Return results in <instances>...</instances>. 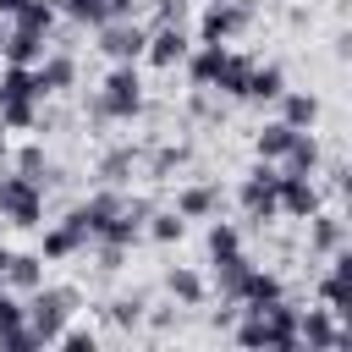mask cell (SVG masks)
Instances as JSON below:
<instances>
[{
  "instance_id": "1",
  "label": "cell",
  "mask_w": 352,
  "mask_h": 352,
  "mask_svg": "<svg viewBox=\"0 0 352 352\" xmlns=\"http://www.w3.org/2000/svg\"><path fill=\"white\" fill-rule=\"evenodd\" d=\"M38 104H44V88L33 77V66H11L0 72V126L6 132H28L38 126Z\"/></svg>"
},
{
  "instance_id": "2",
  "label": "cell",
  "mask_w": 352,
  "mask_h": 352,
  "mask_svg": "<svg viewBox=\"0 0 352 352\" xmlns=\"http://www.w3.org/2000/svg\"><path fill=\"white\" fill-rule=\"evenodd\" d=\"M236 341L242 346H302L297 341V308L286 297H275L264 308H248V319L236 324Z\"/></svg>"
},
{
  "instance_id": "3",
  "label": "cell",
  "mask_w": 352,
  "mask_h": 352,
  "mask_svg": "<svg viewBox=\"0 0 352 352\" xmlns=\"http://www.w3.org/2000/svg\"><path fill=\"white\" fill-rule=\"evenodd\" d=\"M138 110H143V77H138L132 60H116L110 77H104L99 94H94V116H104V121H132Z\"/></svg>"
},
{
  "instance_id": "4",
  "label": "cell",
  "mask_w": 352,
  "mask_h": 352,
  "mask_svg": "<svg viewBox=\"0 0 352 352\" xmlns=\"http://www.w3.org/2000/svg\"><path fill=\"white\" fill-rule=\"evenodd\" d=\"M72 308H77V292H72V286H33V297L22 302V324L50 346V341L66 330Z\"/></svg>"
},
{
  "instance_id": "5",
  "label": "cell",
  "mask_w": 352,
  "mask_h": 352,
  "mask_svg": "<svg viewBox=\"0 0 352 352\" xmlns=\"http://www.w3.org/2000/svg\"><path fill=\"white\" fill-rule=\"evenodd\" d=\"M0 220L33 231V226L44 220V187L28 182L22 170H0Z\"/></svg>"
},
{
  "instance_id": "6",
  "label": "cell",
  "mask_w": 352,
  "mask_h": 352,
  "mask_svg": "<svg viewBox=\"0 0 352 352\" xmlns=\"http://www.w3.org/2000/svg\"><path fill=\"white\" fill-rule=\"evenodd\" d=\"M253 16H258V6H253V0H204L198 38H204V44H226V38L248 33V28H253Z\"/></svg>"
},
{
  "instance_id": "7",
  "label": "cell",
  "mask_w": 352,
  "mask_h": 352,
  "mask_svg": "<svg viewBox=\"0 0 352 352\" xmlns=\"http://www.w3.org/2000/svg\"><path fill=\"white\" fill-rule=\"evenodd\" d=\"M275 187H280V165L275 160H264V165H253L248 170V182L236 187V204H242V214L248 220H275Z\"/></svg>"
},
{
  "instance_id": "8",
  "label": "cell",
  "mask_w": 352,
  "mask_h": 352,
  "mask_svg": "<svg viewBox=\"0 0 352 352\" xmlns=\"http://www.w3.org/2000/svg\"><path fill=\"white\" fill-rule=\"evenodd\" d=\"M314 209H324V187L314 176H286L280 170V187H275V214L286 220H308Z\"/></svg>"
},
{
  "instance_id": "9",
  "label": "cell",
  "mask_w": 352,
  "mask_h": 352,
  "mask_svg": "<svg viewBox=\"0 0 352 352\" xmlns=\"http://www.w3.org/2000/svg\"><path fill=\"white\" fill-rule=\"evenodd\" d=\"M143 44H148V28L143 22H132V16L99 22V50L110 60H143Z\"/></svg>"
},
{
  "instance_id": "10",
  "label": "cell",
  "mask_w": 352,
  "mask_h": 352,
  "mask_svg": "<svg viewBox=\"0 0 352 352\" xmlns=\"http://www.w3.org/2000/svg\"><path fill=\"white\" fill-rule=\"evenodd\" d=\"M187 33H182V22H160L154 33H148V44H143V60L148 66H160V72H170V66H182L187 60Z\"/></svg>"
},
{
  "instance_id": "11",
  "label": "cell",
  "mask_w": 352,
  "mask_h": 352,
  "mask_svg": "<svg viewBox=\"0 0 352 352\" xmlns=\"http://www.w3.org/2000/svg\"><path fill=\"white\" fill-rule=\"evenodd\" d=\"M297 341H308V346H346V324L330 308H308V314H297Z\"/></svg>"
},
{
  "instance_id": "12",
  "label": "cell",
  "mask_w": 352,
  "mask_h": 352,
  "mask_svg": "<svg viewBox=\"0 0 352 352\" xmlns=\"http://www.w3.org/2000/svg\"><path fill=\"white\" fill-rule=\"evenodd\" d=\"M302 226H308V253L330 258L336 248H346V226H341V214H336V209H314Z\"/></svg>"
},
{
  "instance_id": "13",
  "label": "cell",
  "mask_w": 352,
  "mask_h": 352,
  "mask_svg": "<svg viewBox=\"0 0 352 352\" xmlns=\"http://www.w3.org/2000/svg\"><path fill=\"white\" fill-rule=\"evenodd\" d=\"M44 44H50V33H33V28H6L0 55H6L11 66H38V60H44Z\"/></svg>"
},
{
  "instance_id": "14",
  "label": "cell",
  "mask_w": 352,
  "mask_h": 352,
  "mask_svg": "<svg viewBox=\"0 0 352 352\" xmlns=\"http://www.w3.org/2000/svg\"><path fill=\"white\" fill-rule=\"evenodd\" d=\"M319 160H324V148H319V138H314V126H302L297 138H292V148L275 160L286 176H314L319 170Z\"/></svg>"
},
{
  "instance_id": "15",
  "label": "cell",
  "mask_w": 352,
  "mask_h": 352,
  "mask_svg": "<svg viewBox=\"0 0 352 352\" xmlns=\"http://www.w3.org/2000/svg\"><path fill=\"white\" fill-rule=\"evenodd\" d=\"M176 214H182V220H209V214H220V182H192V187H182V192H176Z\"/></svg>"
},
{
  "instance_id": "16",
  "label": "cell",
  "mask_w": 352,
  "mask_h": 352,
  "mask_svg": "<svg viewBox=\"0 0 352 352\" xmlns=\"http://www.w3.org/2000/svg\"><path fill=\"white\" fill-rule=\"evenodd\" d=\"M280 88H286V72H280L275 60H270V66H264V60H253L242 99H248V104H275V99H280Z\"/></svg>"
},
{
  "instance_id": "17",
  "label": "cell",
  "mask_w": 352,
  "mask_h": 352,
  "mask_svg": "<svg viewBox=\"0 0 352 352\" xmlns=\"http://www.w3.org/2000/svg\"><path fill=\"white\" fill-rule=\"evenodd\" d=\"M248 275H253V258H242V248L214 258V286H220V297L242 302V286H248Z\"/></svg>"
},
{
  "instance_id": "18",
  "label": "cell",
  "mask_w": 352,
  "mask_h": 352,
  "mask_svg": "<svg viewBox=\"0 0 352 352\" xmlns=\"http://www.w3.org/2000/svg\"><path fill=\"white\" fill-rule=\"evenodd\" d=\"M66 16L82 22V28H99V22L132 16V0H66Z\"/></svg>"
},
{
  "instance_id": "19",
  "label": "cell",
  "mask_w": 352,
  "mask_h": 352,
  "mask_svg": "<svg viewBox=\"0 0 352 352\" xmlns=\"http://www.w3.org/2000/svg\"><path fill=\"white\" fill-rule=\"evenodd\" d=\"M33 77H38L44 99H50V94H60V88H72V82H77V60H72V55H50V50H44V60L33 66Z\"/></svg>"
},
{
  "instance_id": "20",
  "label": "cell",
  "mask_w": 352,
  "mask_h": 352,
  "mask_svg": "<svg viewBox=\"0 0 352 352\" xmlns=\"http://www.w3.org/2000/svg\"><path fill=\"white\" fill-rule=\"evenodd\" d=\"M275 104H280V121H286V126H297V132L319 121V94H297V88H280V99H275Z\"/></svg>"
},
{
  "instance_id": "21",
  "label": "cell",
  "mask_w": 352,
  "mask_h": 352,
  "mask_svg": "<svg viewBox=\"0 0 352 352\" xmlns=\"http://www.w3.org/2000/svg\"><path fill=\"white\" fill-rule=\"evenodd\" d=\"M0 286H11V292H33V286H44V258H38V253H11Z\"/></svg>"
},
{
  "instance_id": "22",
  "label": "cell",
  "mask_w": 352,
  "mask_h": 352,
  "mask_svg": "<svg viewBox=\"0 0 352 352\" xmlns=\"http://www.w3.org/2000/svg\"><path fill=\"white\" fill-rule=\"evenodd\" d=\"M248 72H253V55H236V50H226V60H220V72H214V88H220L226 99H242V88H248Z\"/></svg>"
},
{
  "instance_id": "23",
  "label": "cell",
  "mask_w": 352,
  "mask_h": 352,
  "mask_svg": "<svg viewBox=\"0 0 352 352\" xmlns=\"http://www.w3.org/2000/svg\"><path fill=\"white\" fill-rule=\"evenodd\" d=\"M88 248V236L72 226V220H60L55 231H44V253L38 258H50V264H60V258H72V253H82Z\"/></svg>"
},
{
  "instance_id": "24",
  "label": "cell",
  "mask_w": 352,
  "mask_h": 352,
  "mask_svg": "<svg viewBox=\"0 0 352 352\" xmlns=\"http://www.w3.org/2000/svg\"><path fill=\"white\" fill-rule=\"evenodd\" d=\"M220 60H226V44H198V50H187V77H192L198 88H214Z\"/></svg>"
},
{
  "instance_id": "25",
  "label": "cell",
  "mask_w": 352,
  "mask_h": 352,
  "mask_svg": "<svg viewBox=\"0 0 352 352\" xmlns=\"http://www.w3.org/2000/svg\"><path fill=\"white\" fill-rule=\"evenodd\" d=\"M292 138H297V126H286V121H264L258 138H253V148H258V160H280V154L292 148Z\"/></svg>"
},
{
  "instance_id": "26",
  "label": "cell",
  "mask_w": 352,
  "mask_h": 352,
  "mask_svg": "<svg viewBox=\"0 0 352 352\" xmlns=\"http://www.w3.org/2000/svg\"><path fill=\"white\" fill-rule=\"evenodd\" d=\"M275 297H280V275H270V270L253 264V275H248V286H242V308H264V302H275Z\"/></svg>"
},
{
  "instance_id": "27",
  "label": "cell",
  "mask_w": 352,
  "mask_h": 352,
  "mask_svg": "<svg viewBox=\"0 0 352 352\" xmlns=\"http://www.w3.org/2000/svg\"><path fill=\"white\" fill-rule=\"evenodd\" d=\"M16 170H22L28 182H38V187H50V182H60V170H50V160H44V148H38V143H28V148L16 154Z\"/></svg>"
},
{
  "instance_id": "28",
  "label": "cell",
  "mask_w": 352,
  "mask_h": 352,
  "mask_svg": "<svg viewBox=\"0 0 352 352\" xmlns=\"http://www.w3.org/2000/svg\"><path fill=\"white\" fill-rule=\"evenodd\" d=\"M132 170H138V154H132V148H110V154L99 160V182H104V187H121Z\"/></svg>"
},
{
  "instance_id": "29",
  "label": "cell",
  "mask_w": 352,
  "mask_h": 352,
  "mask_svg": "<svg viewBox=\"0 0 352 352\" xmlns=\"http://www.w3.org/2000/svg\"><path fill=\"white\" fill-rule=\"evenodd\" d=\"M143 231H148L154 242H182V231H187V220H182L176 209H160V214L148 209V220H143Z\"/></svg>"
},
{
  "instance_id": "30",
  "label": "cell",
  "mask_w": 352,
  "mask_h": 352,
  "mask_svg": "<svg viewBox=\"0 0 352 352\" xmlns=\"http://www.w3.org/2000/svg\"><path fill=\"white\" fill-rule=\"evenodd\" d=\"M165 292L182 302V308H192V302H204V280L192 275V270H170L165 275Z\"/></svg>"
},
{
  "instance_id": "31",
  "label": "cell",
  "mask_w": 352,
  "mask_h": 352,
  "mask_svg": "<svg viewBox=\"0 0 352 352\" xmlns=\"http://www.w3.org/2000/svg\"><path fill=\"white\" fill-rule=\"evenodd\" d=\"M11 28H33V33H50V28H55V6H50V0H22V11L11 16Z\"/></svg>"
},
{
  "instance_id": "32",
  "label": "cell",
  "mask_w": 352,
  "mask_h": 352,
  "mask_svg": "<svg viewBox=\"0 0 352 352\" xmlns=\"http://www.w3.org/2000/svg\"><path fill=\"white\" fill-rule=\"evenodd\" d=\"M242 248V231L231 226V220H214L209 226V258H220V253H236Z\"/></svg>"
},
{
  "instance_id": "33",
  "label": "cell",
  "mask_w": 352,
  "mask_h": 352,
  "mask_svg": "<svg viewBox=\"0 0 352 352\" xmlns=\"http://www.w3.org/2000/svg\"><path fill=\"white\" fill-rule=\"evenodd\" d=\"M176 165H187V148H182V143H176V148H170V143H165V148H160V154H154V176H170V170H176Z\"/></svg>"
},
{
  "instance_id": "34",
  "label": "cell",
  "mask_w": 352,
  "mask_h": 352,
  "mask_svg": "<svg viewBox=\"0 0 352 352\" xmlns=\"http://www.w3.org/2000/svg\"><path fill=\"white\" fill-rule=\"evenodd\" d=\"M110 319H116V324H138V319H143V302H138V297H116V302H110Z\"/></svg>"
},
{
  "instance_id": "35",
  "label": "cell",
  "mask_w": 352,
  "mask_h": 352,
  "mask_svg": "<svg viewBox=\"0 0 352 352\" xmlns=\"http://www.w3.org/2000/svg\"><path fill=\"white\" fill-rule=\"evenodd\" d=\"M55 341H60L66 352H94V341H99V336H94V330H60Z\"/></svg>"
},
{
  "instance_id": "36",
  "label": "cell",
  "mask_w": 352,
  "mask_h": 352,
  "mask_svg": "<svg viewBox=\"0 0 352 352\" xmlns=\"http://www.w3.org/2000/svg\"><path fill=\"white\" fill-rule=\"evenodd\" d=\"M11 324H22V302L0 286V330H11Z\"/></svg>"
},
{
  "instance_id": "37",
  "label": "cell",
  "mask_w": 352,
  "mask_h": 352,
  "mask_svg": "<svg viewBox=\"0 0 352 352\" xmlns=\"http://www.w3.org/2000/svg\"><path fill=\"white\" fill-rule=\"evenodd\" d=\"M121 258H126V248H116V242L99 248V270H121Z\"/></svg>"
},
{
  "instance_id": "38",
  "label": "cell",
  "mask_w": 352,
  "mask_h": 352,
  "mask_svg": "<svg viewBox=\"0 0 352 352\" xmlns=\"http://www.w3.org/2000/svg\"><path fill=\"white\" fill-rule=\"evenodd\" d=\"M16 11H22V0H0V22H11Z\"/></svg>"
},
{
  "instance_id": "39",
  "label": "cell",
  "mask_w": 352,
  "mask_h": 352,
  "mask_svg": "<svg viewBox=\"0 0 352 352\" xmlns=\"http://www.w3.org/2000/svg\"><path fill=\"white\" fill-rule=\"evenodd\" d=\"M6 258H11V248H6V242H0V280H6Z\"/></svg>"
},
{
  "instance_id": "40",
  "label": "cell",
  "mask_w": 352,
  "mask_h": 352,
  "mask_svg": "<svg viewBox=\"0 0 352 352\" xmlns=\"http://www.w3.org/2000/svg\"><path fill=\"white\" fill-rule=\"evenodd\" d=\"M0 160H6V126H0Z\"/></svg>"
},
{
  "instance_id": "41",
  "label": "cell",
  "mask_w": 352,
  "mask_h": 352,
  "mask_svg": "<svg viewBox=\"0 0 352 352\" xmlns=\"http://www.w3.org/2000/svg\"><path fill=\"white\" fill-rule=\"evenodd\" d=\"M0 38H6V28H0Z\"/></svg>"
}]
</instances>
